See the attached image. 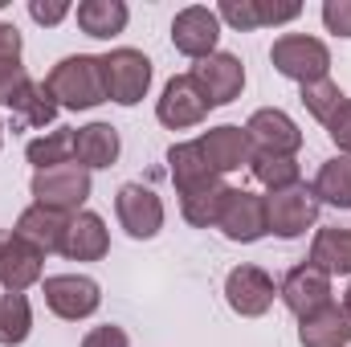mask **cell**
<instances>
[{"instance_id":"obj_6","label":"cell","mask_w":351,"mask_h":347,"mask_svg":"<svg viewBox=\"0 0 351 347\" xmlns=\"http://www.w3.org/2000/svg\"><path fill=\"white\" fill-rule=\"evenodd\" d=\"M102 302V290L94 278H82V274H53L45 278V307L58 315V319H90Z\"/></svg>"},{"instance_id":"obj_23","label":"cell","mask_w":351,"mask_h":347,"mask_svg":"<svg viewBox=\"0 0 351 347\" xmlns=\"http://www.w3.org/2000/svg\"><path fill=\"white\" fill-rule=\"evenodd\" d=\"M311 265L323 274H351V229H319Z\"/></svg>"},{"instance_id":"obj_27","label":"cell","mask_w":351,"mask_h":347,"mask_svg":"<svg viewBox=\"0 0 351 347\" xmlns=\"http://www.w3.org/2000/svg\"><path fill=\"white\" fill-rule=\"evenodd\" d=\"M29 331H33L29 298H25V294H4V298H0V344L4 347L25 344Z\"/></svg>"},{"instance_id":"obj_17","label":"cell","mask_w":351,"mask_h":347,"mask_svg":"<svg viewBox=\"0 0 351 347\" xmlns=\"http://www.w3.org/2000/svg\"><path fill=\"white\" fill-rule=\"evenodd\" d=\"M66 229H70V217L66 213H53V208H41V204H29L21 217H16V237L21 241H29L33 250H41V254H53V250H62V241H66Z\"/></svg>"},{"instance_id":"obj_32","label":"cell","mask_w":351,"mask_h":347,"mask_svg":"<svg viewBox=\"0 0 351 347\" xmlns=\"http://www.w3.org/2000/svg\"><path fill=\"white\" fill-rule=\"evenodd\" d=\"M29 86V74L21 62H0V106H12V98Z\"/></svg>"},{"instance_id":"obj_9","label":"cell","mask_w":351,"mask_h":347,"mask_svg":"<svg viewBox=\"0 0 351 347\" xmlns=\"http://www.w3.org/2000/svg\"><path fill=\"white\" fill-rule=\"evenodd\" d=\"M114 213L135 241H147L164 229V200L143 184H123L114 196Z\"/></svg>"},{"instance_id":"obj_16","label":"cell","mask_w":351,"mask_h":347,"mask_svg":"<svg viewBox=\"0 0 351 347\" xmlns=\"http://www.w3.org/2000/svg\"><path fill=\"white\" fill-rule=\"evenodd\" d=\"M41 250H33L29 241H21L16 233H0V286L8 294L29 290L41 278Z\"/></svg>"},{"instance_id":"obj_13","label":"cell","mask_w":351,"mask_h":347,"mask_svg":"<svg viewBox=\"0 0 351 347\" xmlns=\"http://www.w3.org/2000/svg\"><path fill=\"white\" fill-rule=\"evenodd\" d=\"M245 135H250L254 152H265V156H290L294 160V152L302 147V131L294 127V119L286 110H274V106L258 110L245 123Z\"/></svg>"},{"instance_id":"obj_14","label":"cell","mask_w":351,"mask_h":347,"mask_svg":"<svg viewBox=\"0 0 351 347\" xmlns=\"http://www.w3.org/2000/svg\"><path fill=\"white\" fill-rule=\"evenodd\" d=\"M196 147L204 152L208 168H213L217 176L237 172V168H245V164L254 160V143H250V135H245L241 127H233V123L204 131V135L196 139Z\"/></svg>"},{"instance_id":"obj_2","label":"cell","mask_w":351,"mask_h":347,"mask_svg":"<svg viewBox=\"0 0 351 347\" xmlns=\"http://www.w3.org/2000/svg\"><path fill=\"white\" fill-rule=\"evenodd\" d=\"M269 62H274V70H278L282 78H294V82H302V86L327 78V70H331L327 45H323L319 37H306V33H286V37H278L274 49H269Z\"/></svg>"},{"instance_id":"obj_4","label":"cell","mask_w":351,"mask_h":347,"mask_svg":"<svg viewBox=\"0 0 351 347\" xmlns=\"http://www.w3.org/2000/svg\"><path fill=\"white\" fill-rule=\"evenodd\" d=\"M33 196L41 208L53 213H78L90 196V172L82 164H62V168H45L33 172Z\"/></svg>"},{"instance_id":"obj_7","label":"cell","mask_w":351,"mask_h":347,"mask_svg":"<svg viewBox=\"0 0 351 347\" xmlns=\"http://www.w3.org/2000/svg\"><path fill=\"white\" fill-rule=\"evenodd\" d=\"M217 41H221V16L204 4H192V8H180L172 21V45L184 58H213L217 53Z\"/></svg>"},{"instance_id":"obj_20","label":"cell","mask_w":351,"mask_h":347,"mask_svg":"<svg viewBox=\"0 0 351 347\" xmlns=\"http://www.w3.org/2000/svg\"><path fill=\"white\" fill-rule=\"evenodd\" d=\"M298 339H302V347H348L351 344L348 311L327 302L323 311H315V315H306L298 323Z\"/></svg>"},{"instance_id":"obj_11","label":"cell","mask_w":351,"mask_h":347,"mask_svg":"<svg viewBox=\"0 0 351 347\" xmlns=\"http://www.w3.org/2000/svg\"><path fill=\"white\" fill-rule=\"evenodd\" d=\"M225 298L241 319H258L274 307V278L258 265H237L225 278Z\"/></svg>"},{"instance_id":"obj_15","label":"cell","mask_w":351,"mask_h":347,"mask_svg":"<svg viewBox=\"0 0 351 347\" xmlns=\"http://www.w3.org/2000/svg\"><path fill=\"white\" fill-rule=\"evenodd\" d=\"M282 302H286L298 319L323 311V307L331 302V274L315 270L311 261H306V265H294V270L286 274V282H282Z\"/></svg>"},{"instance_id":"obj_19","label":"cell","mask_w":351,"mask_h":347,"mask_svg":"<svg viewBox=\"0 0 351 347\" xmlns=\"http://www.w3.org/2000/svg\"><path fill=\"white\" fill-rule=\"evenodd\" d=\"M119 131L110 123H90L74 131V164H82L86 172L94 168H110L119 160Z\"/></svg>"},{"instance_id":"obj_10","label":"cell","mask_w":351,"mask_h":347,"mask_svg":"<svg viewBox=\"0 0 351 347\" xmlns=\"http://www.w3.org/2000/svg\"><path fill=\"white\" fill-rule=\"evenodd\" d=\"M192 82L208 98V106H225V102H233L241 94V86H245V66L233 53H213V58L196 62Z\"/></svg>"},{"instance_id":"obj_33","label":"cell","mask_w":351,"mask_h":347,"mask_svg":"<svg viewBox=\"0 0 351 347\" xmlns=\"http://www.w3.org/2000/svg\"><path fill=\"white\" fill-rule=\"evenodd\" d=\"M327 135L335 139V147H339V152H348V156H351V98H343V102H339V110L327 119Z\"/></svg>"},{"instance_id":"obj_38","label":"cell","mask_w":351,"mask_h":347,"mask_svg":"<svg viewBox=\"0 0 351 347\" xmlns=\"http://www.w3.org/2000/svg\"><path fill=\"white\" fill-rule=\"evenodd\" d=\"M343 311H348V319H351V286H348V294H343Z\"/></svg>"},{"instance_id":"obj_34","label":"cell","mask_w":351,"mask_h":347,"mask_svg":"<svg viewBox=\"0 0 351 347\" xmlns=\"http://www.w3.org/2000/svg\"><path fill=\"white\" fill-rule=\"evenodd\" d=\"M323 25L335 37H351V0H327L323 4Z\"/></svg>"},{"instance_id":"obj_3","label":"cell","mask_w":351,"mask_h":347,"mask_svg":"<svg viewBox=\"0 0 351 347\" xmlns=\"http://www.w3.org/2000/svg\"><path fill=\"white\" fill-rule=\"evenodd\" d=\"M315 221H319V196H315V188L298 184V188L265 196V233L290 241V237H302Z\"/></svg>"},{"instance_id":"obj_30","label":"cell","mask_w":351,"mask_h":347,"mask_svg":"<svg viewBox=\"0 0 351 347\" xmlns=\"http://www.w3.org/2000/svg\"><path fill=\"white\" fill-rule=\"evenodd\" d=\"M339 102H343V90L335 86L331 78H319V82H306V86H302V106H306L319 123H327V119L339 110Z\"/></svg>"},{"instance_id":"obj_22","label":"cell","mask_w":351,"mask_h":347,"mask_svg":"<svg viewBox=\"0 0 351 347\" xmlns=\"http://www.w3.org/2000/svg\"><path fill=\"white\" fill-rule=\"evenodd\" d=\"M127 4L123 0H82L78 4V29L86 37H114L127 29Z\"/></svg>"},{"instance_id":"obj_28","label":"cell","mask_w":351,"mask_h":347,"mask_svg":"<svg viewBox=\"0 0 351 347\" xmlns=\"http://www.w3.org/2000/svg\"><path fill=\"white\" fill-rule=\"evenodd\" d=\"M250 168H254V176L262 180L269 192H286V188H298V176H302V168H298L290 156H265V152H254Z\"/></svg>"},{"instance_id":"obj_29","label":"cell","mask_w":351,"mask_h":347,"mask_svg":"<svg viewBox=\"0 0 351 347\" xmlns=\"http://www.w3.org/2000/svg\"><path fill=\"white\" fill-rule=\"evenodd\" d=\"M225 184H213V188H204V192H192V196H184V221L188 225H196V229H208V225H217V217H221V204H225Z\"/></svg>"},{"instance_id":"obj_36","label":"cell","mask_w":351,"mask_h":347,"mask_svg":"<svg viewBox=\"0 0 351 347\" xmlns=\"http://www.w3.org/2000/svg\"><path fill=\"white\" fill-rule=\"evenodd\" d=\"M29 16H33L37 25H58V21L70 16V4H62V0H58V4H41V0H33V4H29Z\"/></svg>"},{"instance_id":"obj_37","label":"cell","mask_w":351,"mask_h":347,"mask_svg":"<svg viewBox=\"0 0 351 347\" xmlns=\"http://www.w3.org/2000/svg\"><path fill=\"white\" fill-rule=\"evenodd\" d=\"M0 62H21V33L16 25L0 21Z\"/></svg>"},{"instance_id":"obj_24","label":"cell","mask_w":351,"mask_h":347,"mask_svg":"<svg viewBox=\"0 0 351 347\" xmlns=\"http://www.w3.org/2000/svg\"><path fill=\"white\" fill-rule=\"evenodd\" d=\"M315 196L335 204V208H351V156H335L319 168Z\"/></svg>"},{"instance_id":"obj_12","label":"cell","mask_w":351,"mask_h":347,"mask_svg":"<svg viewBox=\"0 0 351 347\" xmlns=\"http://www.w3.org/2000/svg\"><path fill=\"white\" fill-rule=\"evenodd\" d=\"M208 115V98L200 94V86L192 82V74H180L164 86V98L156 102V119L172 131H184V127H196L200 119Z\"/></svg>"},{"instance_id":"obj_21","label":"cell","mask_w":351,"mask_h":347,"mask_svg":"<svg viewBox=\"0 0 351 347\" xmlns=\"http://www.w3.org/2000/svg\"><path fill=\"white\" fill-rule=\"evenodd\" d=\"M106 250H110V237H106L102 217L98 213H74L66 241H62V254L70 261H98Z\"/></svg>"},{"instance_id":"obj_25","label":"cell","mask_w":351,"mask_h":347,"mask_svg":"<svg viewBox=\"0 0 351 347\" xmlns=\"http://www.w3.org/2000/svg\"><path fill=\"white\" fill-rule=\"evenodd\" d=\"M12 110H16V119L25 127H45L58 115V98H53V90L45 86V82H29V86L12 98Z\"/></svg>"},{"instance_id":"obj_8","label":"cell","mask_w":351,"mask_h":347,"mask_svg":"<svg viewBox=\"0 0 351 347\" xmlns=\"http://www.w3.org/2000/svg\"><path fill=\"white\" fill-rule=\"evenodd\" d=\"M217 229L229 241H241V246L265 237V196H254L245 188H229L225 204H221V217H217Z\"/></svg>"},{"instance_id":"obj_5","label":"cell","mask_w":351,"mask_h":347,"mask_svg":"<svg viewBox=\"0 0 351 347\" xmlns=\"http://www.w3.org/2000/svg\"><path fill=\"white\" fill-rule=\"evenodd\" d=\"M102 78H106V98L110 102L135 106L152 86V62L139 49H110L102 58Z\"/></svg>"},{"instance_id":"obj_39","label":"cell","mask_w":351,"mask_h":347,"mask_svg":"<svg viewBox=\"0 0 351 347\" xmlns=\"http://www.w3.org/2000/svg\"><path fill=\"white\" fill-rule=\"evenodd\" d=\"M0 143H4V123H0Z\"/></svg>"},{"instance_id":"obj_1","label":"cell","mask_w":351,"mask_h":347,"mask_svg":"<svg viewBox=\"0 0 351 347\" xmlns=\"http://www.w3.org/2000/svg\"><path fill=\"white\" fill-rule=\"evenodd\" d=\"M45 86L53 90L58 106L66 110H94L98 102H106V78H102V58H90V53H78V58H62Z\"/></svg>"},{"instance_id":"obj_18","label":"cell","mask_w":351,"mask_h":347,"mask_svg":"<svg viewBox=\"0 0 351 347\" xmlns=\"http://www.w3.org/2000/svg\"><path fill=\"white\" fill-rule=\"evenodd\" d=\"M168 164H172V184L180 196H192V192H204V188L221 184V176L208 168V160L196 143H176L168 152Z\"/></svg>"},{"instance_id":"obj_31","label":"cell","mask_w":351,"mask_h":347,"mask_svg":"<svg viewBox=\"0 0 351 347\" xmlns=\"http://www.w3.org/2000/svg\"><path fill=\"white\" fill-rule=\"evenodd\" d=\"M217 16L233 29H262V0H225Z\"/></svg>"},{"instance_id":"obj_35","label":"cell","mask_w":351,"mask_h":347,"mask_svg":"<svg viewBox=\"0 0 351 347\" xmlns=\"http://www.w3.org/2000/svg\"><path fill=\"white\" fill-rule=\"evenodd\" d=\"M82 347H131V339H127V331H123V327L106 323V327H94L86 339H82Z\"/></svg>"},{"instance_id":"obj_26","label":"cell","mask_w":351,"mask_h":347,"mask_svg":"<svg viewBox=\"0 0 351 347\" xmlns=\"http://www.w3.org/2000/svg\"><path fill=\"white\" fill-rule=\"evenodd\" d=\"M25 156H29V164H33L37 172L74 164V131H49L45 139H33V143L25 147Z\"/></svg>"}]
</instances>
